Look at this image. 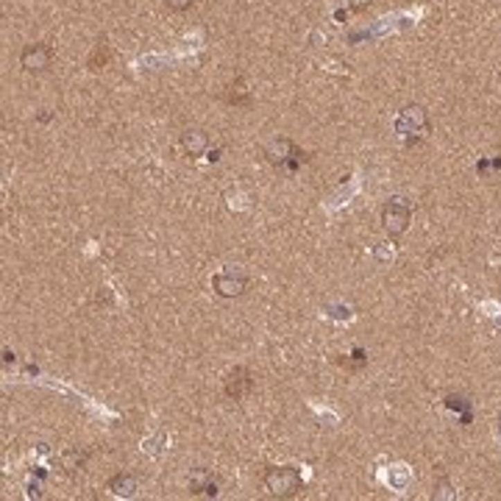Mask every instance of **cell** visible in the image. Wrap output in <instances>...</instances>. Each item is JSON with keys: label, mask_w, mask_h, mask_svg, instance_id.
Segmentation results:
<instances>
[{"label": "cell", "mask_w": 501, "mask_h": 501, "mask_svg": "<svg viewBox=\"0 0 501 501\" xmlns=\"http://www.w3.org/2000/svg\"><path fill=\"white\" fill-rule=\"evenodd\" d=\"M265 484L273 495H295L304 482H301V473L295 468L284 465V468H270L265 473Z\"/></svg>", "instance_id": "cell-1"}, {"label": "cell", "mask_w": 501, "mask_h": 501, "mask_svg": "<svg viewBox=\"0 0 501 501\" xmlns=\"http://www.w3.org/2000/svg\"><path fill=\"white\" fill-rule=\"evenodd\" d=\"M410 218H412V212H410V206H407L401 198L390 201V204L382 209V223H385L387 234H393V237H398V234H404V231H407Z\"/></svg>", "instance_id": "cell-2"}, {"label": "cell", "mask_w": 501, "mask_h": 501, "mask_svg": "<svg viewBox=\"0 0 501 501\" xmlns=\"http://www.w3.org/2000/svg\"><path fill=\"white\" fill-rule=\"evenodd\" d=\"M51 62H53V51H51L48 45H42V42L28 45V48L20 53V64H23L28 73H45V70L51 67Z\"/></svg>", "instance_id": "cell-3"}, {"label": "cell", "mask_w": 501, "mask_h": 501, "mask_svg": "<svg viewBox=\"0 0 501 501\" xmlns=\"http://www.w3.org/2000/svg\"><path fill=\"white\" fill-rule=\"evenodd\" d=\"M215 290H218V295H223V298H234V295H240L243 290H245V284H248V276L245 273H240V276H234L231 270H223V273H218L215 276Z\"/></svg>", "instance_id": "cell-4"}, {"label": "cell", "mask_w": 501, "mask_h": 501, "mask_svg": "<svg viewBox=\"0 0 501 501\" xmlns=\"http://www.w3.org/2000/svg\"><path fill=\"white\" fill-rule=\"evenodd\" d=\"M251 390V373L245 368H234L229 376H226V393L234 398V401H243Z\"/></svg>", "instance_id": "cell-5"}, {"label": "cell", "mask_w": 501, "mask_h": 501, "mask_svg": "<svg viewBox=\"0 0 501 501\" xmlns=\"http://www.w3.org/2000/svg\"><path fill=\"white\" fill-rule=\"evenodd\" d=\"M182 145H184V150H187L190 156H198V153H204V148H206V134H204V131H187V134L182 137Z\"/></svg>", "instance_id": "cell-6"}, {"label": "cell", "mask_w": 501, "mask_h": 501, "mask_svg": "<svg viewBox=\"0 0 501 501\" xmlns=\"http://www.w3.org/2000/svg\"><path fill=\"white\" fill-rule=\"evenodd\" d=\"M109 490L114 493V495H134L137 493V479L134 476H114L112 482H109Z\"/></svg>", "instance_id": "cell-7"}, {"label": "cell", "mask_w": 501, "mask_h": 501, "mask_svg": "<svg viewBox=\"0 0 501 501\" xmlns=\"http://www.w3.org/2000/svg\"><path fill=\"white\" fill-rule=\"evenodd\" d=\"M106 62H109V45L100 42V45L95 48V53L89 56V70H100Z\"/></svg>", "instance_id": "cell-8"}, {"label": "cell", "mask_w": 501, "mask_h": 501, "mask_svg": "<svg viewBox=\"0 0 501 501\" xmlns=\"http://www.w3.org/2000/svg\"><path fill=\"white\" fill-rule=\"evenodd\" d=\"M231 103H248V89H245V81H234L231 84V95H229Z\"/></svg>", "instance_id": "cell-9"}, {"label": "cell", "mask_w": 501, "mask_h": 501, "mask_svg": "<svg viewBox=\"0 0 501 501\" xmlns=\"http://www.w3.org/2000/svg\"><path fill=\"white\" fill-rule=\"evenodd\" d=\"M193 3V0H167V6L170 9H176V12H182V9H187Z\"/></svg>", "instance_id": "cell-10"}]
</instances>
